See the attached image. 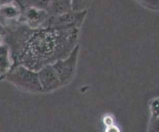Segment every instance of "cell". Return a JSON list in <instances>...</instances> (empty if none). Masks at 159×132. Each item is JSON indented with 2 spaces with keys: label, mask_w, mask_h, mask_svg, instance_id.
Segmentation results:
<instances>
[{
  "label": "cell",
  "mask_w": 159,
  "mask_h": 132,
  "mask_svg": "<svg viewBox=\"0 0 159 132\" xmlns=\"http://www.w3.org/2000/svg\"><path fill=\"white\" fill-rule=\"evenodd\" d=\"M79 32L78 28L46 27L32 29L20 23L7 30L5 42L11 49L13 65H23L38 71L66 57L78 45Z\"/></svg>",
  "instance_id": "obj_1"
},
{
  "label": "cell",
  "mask_w": 159,
  "mask_h": 132,
  "mask_svg": "<svg viewBox=\"0 0 159 132\" xmlns=\"http://www.w3.org/2000/svg\"><path fill=\"white\" fill-rule=\"evenodd\" d=\"M23 91L31 93L43 92L40 84L38 72L23 65H13L2 78Z\"/></svg>",
  "instance_id": "obj_2"
},
{
  "label": "cell",
  "mask_w": 159,
  "mask_h": 132,
  "mask_svg": "<svg viewBox=\"0 0 159 132\" xmlns=\"http://www.w3.org/2000/svg\"><path fill=\"white\" fill-rule=\"evenodd\" d=\"M79 53L80 45H76L66 57L59 59L56 62L52 63L63 86L70 84L74 78Z\"/></svg>",
  "instance_id": "obj_3"
},
{
  "label": "cell",
  "mask_w": 159,
  "mask_h": 132,
  "mask_svg": "<svg viewBox=\"0 0 159 132\" xmlns=\"http://www.w3.org/2000/svg\"><path fill=\"white\" fill-rule=\"evenodd\" d=\"M87 10L76 11L70 10L58 16H49L46 23V27H61V28H78L80 29L85 17Z\"/></svg>",
  "instance_id": "obj_4"
},
{
  "label": "cell",
  "mask_w": 159,
  "mask_h": 132,
  "mask_svg": "<svg viewBox=\"0 0 159 132\" xmlns=\"http://www.w3.org/2000/svg\"><path fill=\"white\" fill-rule=\"evenodd\" d=\"M23 7L19 2L14 0L11 2L0 6V25L7 30H11L20 23Z\"/></svg>",
  "instance_id": "obj_5"
},
{
  "label": "cell",
  "mask_w": 159,
  "mask_h": 132,
  "mask_svg": "<svg viewBox=\"0 0 159 132\" xmlns=\"http://www.w3.org/2000/svg\"><path fill=\"white\" fill-rule=\"evenodd\" d=\"M47 10L35 6H26L23 8L20 22L32 29L45 27L49 18Z\"/></svg>",
  "instance_id": "obj_6"
},
{
  "label": "cell",
  "mask_w": 159,
  "mask_h": 132,
  "mask_svg": "<svg viewBox=\"0 0 159 132\" xmlns=\"http://www.w3.org/2000/svg\"><path fill=\"white\" fill-rule=\"evenodd\" d=\"M37 72L43 92H52L63 86L52 64L45 65Z\"/></svg>",
  "instance_id": "obj_7"
},
{
  "label": "cell",
  "mask_w": 159,
  "mask_h": 132,
  "mask_svg": "<svg viewBox=\"0 0 159 132\" xmlns=\"http://www.w3.org/2000/svg\"><path fill=\"white\" fill-rule=\"evenodd\" d=\"M11 49L7 42L0 45V79H2L13 66Z\"/></svg>",
  "instance_id": "obj_8"
},
{
  "label": "cell",
  "mask_w": 159,
  "mask_h": 132,
  "mask_svg": "<svg viewBox=\"0 0 159 132\" xmlns=\"http://www.w3.org/2000/svg\"><path fill=\"white\" fill-rule=\"evenodd\" d=\"M72 10V0H51L46 10L50 16H58Z\"/></svg>",
  "instance_id": "obj_9"
},
{
  "label": "cell",
  "mask_w": 159,
  "mask_h": 132,
  "mask_svg": "<svg viewBox=\"0 0 159 132\" xmlns=\"http://www.w3.org/2000/svg\"><path fill=\"white\" fill-rule=\"evenodd\" d=\"M92 0H72V10L76 11L86 10Z\"/></svg>",
  "instance_id": "obj_10"
},
{
  "label": "cell",
  "mask_w": 159,
  "mask_h": 132,
  "mask_svg": "<svg viewBox=\"0 0 159 132\" xmlns=\"http://www.w3.org/2000/svg\"><path fill=\"white\" fill-rule=\"evenodd\" d=\"M51 0H27L26 2L25 6H35L38 8L44 9L46 10L47 7H48V4H49Z\"/></svg>",
  "instance_id": "obj_11"
},
{
  "label": "cell",
  "mask_w": 159,
  "mask_h": 132,
  "mask_svg": "<svg viewBox=\"0 0 159 132\" xmlns=\"http://www.w3.org/2000/svg\"><path fill=\"white\" fill-rule=\"evenodd\" d=\"M140 2L148 10L159 11V0H141Z\"/></svg>",
  "instance_id": "obj_12"
},
{
  "label": "cell",
  "mask_w": 159,
  "mask_h": 132,
  "mask_svg": "<svg viewBox=\"0 0 159 132\" xmlns=\"http://www.w3.org/2000/svg\"><path fill=\"white\" fill-rule=\"evenodd\" d=\"M6 34H7V30L4 27L0 25V45L5 42Z\"/></svg>",
  "instance_id": "obj_13"
},
{
  "label": "cell",
  "mask_w": 159,
  "mask_h": 132,
  "mask_svg": "<svg viewBox=\"0 0 159 132\" xmlns=\"http://www.w3.org/2000/svg\"><path fill=\"white\" fill-rule=\"evenodd\" d=\"M152 128H154V130L159 131V117H156L154 122H152Z\"/></svg>",
  "instance_id": "obj_14"
},
{
  "label": "cell",
  "mask_w": 159,
  "mask_h": 132,
  "mask_svg": "<svg viewBox=\"0 0 159 132\" xmlns=\"http://www.w3.org/2000/svg\"><path fill=\"white\" fill-rule=\"evenodd\" d=\"M14 1V0H0V4L2 5V4H5V3H8V2H11Z\"/></svg>",
  "instance_id": "obj_15"
},
{
  "label": "cell",
  "mask_w": 159,
  "mask_h": 132,
  "mask_svg": "<svg viewBox=\"0 0 159 132\" xmlns=\"http://www.w3.org/2000/svg\"><path fill=\"white\" fill-rule=\"evenodd\" d=\"M137 1H139V2H140V1H141V0H137Z\"/></svg>",
  "instance_id": "obj_16"
},
{
  "label": "cell",
  "mask_w": 159,
  "mask_h": 132,
  "mask_svg": "<svg viewBox=\"0 0 159 132\" xmlns=\"http://www.w3.org/2000/svg\"><path fill=\"white\" fill-rule=\"evenodd\" d=\"M0 6H1V4H0Z\"/></svg>",
  "instance_id": "obj_17"
}]
</instances>
